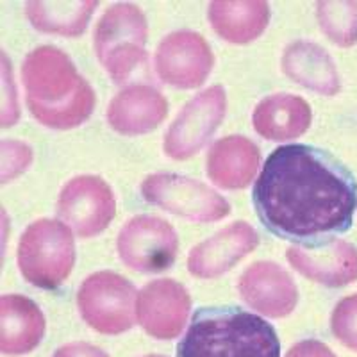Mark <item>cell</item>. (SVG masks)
<instances>
[{"label":"cell","mask_w":357,"mask_h":357,"mask_svg":"<svg viewBox=\"0 0 357 357\" xmlns=\"http://www.w3.org/2000/svg\"><path fill=\"white\" fill-rule=\"evenodd\" d=\"M190 309V293L181 282L159 279L142 289L136 304V317L146 334L158 340H174L183 333Z\"/></svg>","instance_id":"7c38bea8"},{"label":"cell","mask_w":357,"mask_h":357,"mask_svg":"<svg viewBox=\"0 0 357 357\" xmlns=\"http://www.w3.org/2000/svg\"><path fill=\"white\" fill-rule=\"evenodd\" d=\"M142 195L149 204L191 222H216L231 213L227 200L215 190L183 175H151L143 181Z\"/></svg>","instance_id":"52a82bcc"},{"label":"cell","mask_w":357,"mask_h":357,"mask_svg":"<svg viewBox=\"0 0 357 357\" xmlns=\"http://www.w3.org/2000/svg\"><path fill=\"white\" fill-rule=\"evenodd\" d=\"M22 81L29 109L50 129H73L93 113V89L56 47H40L29 54L22 65Z\"/></svg>","instance_id":"7a4b0ae2"},{"label":"cell","mask_w":357,"mask_h":357,"mask_svg":"<svg viewBox=\"0 0 357 357\" xmlns=\"http://www.w3.org/2000/svg\"><path fill=\"white\" fill-rule=\"evenodd\" d=\"M54 357H109L104 350H100L98 347L89 345V343H70V345L61 347L59 350H56Z\"/></svg>","instance_id":"83f0119b"},{"label":"cell","mask_w":357,"mask_h":357,"mask_svg":"<svg viewBox=\"0 0 357 357\" xmlns=\"http://www.w3.org/2000/svg\"><path fill=\"white\" fill-rule=\"evenodd\" d=\"M177 357H280V343L266 320L240 307L197 311Z\"/></svg>","instance_id":"3957f363"},{"label":"cell","mask_w":357,"mask_h":357,"mask_svg":"<svg viewBox=\"0 0 357 357\" xmlns=\"http://www.w3.org/2000/svg\"><path fill=\"white\" fill-rule=\"evenodd\" d=\"M259 245L256 229L247 222H236L218 234L202 241L190 252L188 268L191 275L213 279L223 275Z\"/></svg>","instance_id":"9a60e30c"},{"label":"cell","mask_w":357,"mask_h":357,"mask_svg":"<svg viewBox=\"0 0 357 357\" xmlns=\"http://www.w3.org/2000/svg\"><path fill=\"white\" fill-rule=\"evenodd\" d=\"M331 325L334 336L350 350L357 352V293L337 302Z\"/></svg>","instance_id":"cb8c5ba5"},{"label":"cell","mask_w":357,"mask_h":357,"mask_svg":"<svg viewBox=\"0 0 357 357\" xmlns=\"http://www.w3.org/2000/svg\"><path fill=\"white\" fill-rule=\"evenodd\" d=\"M145 357H165V356H155V354H152V356H145Z\"/></svg>","instance_id":"f1b7e54d"},{"label":"cell","mask_w":357,"mask_h":357,"mask_svg":"<svg viewBox=\"0 0 357 357\" xmlns=\"http://www.w3.org/2000/svg\"><path fill=\"white\" fill-rule=\"evenodd\" d=\"M259 149L243 136H227L211 146L207 155V175L225 190L248 186L259 168Z\"/></svg>","instance_id":"d6986e66"},{"label":"cell","mask_w":357,"mask_h":357,"mask_svg":"<svg viewBox=\"0 0 357 357\" xmlns=\"http://www.w3.org/2000/svg\"><path fill=\"white\" fill-rule=\"evenodd\" d=\"M288 261L296 272L327 288H341L357 280V248L345 240L295 245L288 250Z\"/></svg>","instance_id":"4fadbf2b"},{"label":"cell","mask_w":357,"mask_h":357,"mask_svg":"<svg viewBox=\"0 0 357 357\" xmlns=\"http://www.w3.org/2000/svg\"><path fill=\"white\" fill-rule=\"evenodd\" d=\"M178 240L167 220L142 215L129 220L118 236V254L136 272L167 270L177 257Z\"/></svg>","instance_id":"ba28073f"},{"label":"cell","mask_w":357,"mask_h":357,"mask_svg":"<svg viewBox=\"0 0 357 357\" xmlns=\"http://www.w3.org/2000/svg\"><path fill=\"white\" fill-rule=\"evenodd\" d=\"M261 222L279 238L302 245L349 231L357 209V181L333 154L284 145L264 162L254 188Z\"/></svg>","instance_id":"6da1fadb"},{"label":"cell","mask_w":357,"mask_h":357,"mask_svg":"<svg viewBox=\"0 0 357 357\" xmlns=\"http://www.w3.org/2000/svg\"><path fill=\"white\" fill-rule=\"evenodd\" d=\"M57 211L75 234L91 238L106 231L116 213V202L106 181L95 175H81L63 188Z\"/></svg>","instance_id":"30bf717a"},{"label":"cell","mask_w":357,"mask_h":357,"mask_svg":"<svg viewBox=\"0 0 357 357\" xmlns=\"http://www.w3.org/2000/svg\"><path fill=\"white\" fill-rule=\"evenodd\" d=\"M227 97L222 86H211L183 107L165 136V152L172 159L184 161L195 155L209 142L222 123Z\"/></svg>","instance_id":"9c48e42d"},{"label":"cell","mask_w":357,"mask_h":357,"mask_svg":"<svg viewBox=\"0 0 357 357\" xmlns=\"http://www.w3.org/2000/svg\"><path fill=\"white\" fill-rule=\"evenodd\" d=\"M75 243L68 225L57 220H38L29 225L18 245V266L27 282L54 289L72 272Z\"/></svg>","instance_id":"5b68a950"},{"label":"cell","mask_w":357,"mask_h":357,"mask_svg":"<svg viewBox=\"0 0 357 357\" xmlns=\"http://www.w3.org/2000/svg\"><path fill=\"white\" fill-rule=\"evenodd\" d=\"M240 295L254 311L270 318L288 317L298 302V291L289 273L270 261L247 268L240 279Z\"/></svg>","instance_id":"5bb4252c"},{"label":"cell","mask_w":357,"mask_h":357,"mask_svg":"<svg viewBox=\"0 0 357 357\" xmlns=\"http://www.w3.org/2000/svg\"><path fill=\"white\" fill-rule=\"evenodd\" d=\"M146 18L134 4H114L106 9L95 29L98 61L118 84H123L146 61Z\"/></svg>","instance_id":"277c9868"},{"label":"cell","mask_w":357,"mask_h":357,"mask_svg":"<svg viewBox=\"0 0 357 357\" xmlns=\"http://www.w3.org/2000/svg\"><path fill=\"white\" fill-rule=\"evenodd\" d=\"M95 9V0H43L25 4L29 22L38 31L61 36H79L84 33Z\"/></svg>","instance_id":"7402d4cb"},{"label":"cell","mask_w":357,"mask_h":357,"mask_svg":"<svg viewBox=\"0 0 357 357\" xmlns=\"http://www.w3.org/2000/svg\"><path fill=\"white\" fill-rule=\"evenodd\" d=\"M286 357H337L329 347L318 340H304L289 349Z\"/></svg>","instance_id":"4316f807"},{"label":"cell","mask_w":357,"mask_h":357,"mask_svg":"<svg viewBox=\"0 0 357 357\" xmlns=\"http://www.w3.org/2000/svg\"><path fill=\"white\" fill-rule=\"evenodd\" d=\"M209 22L223 40L236 45L250 43L266 29L270 6L263 0L213 2L209 4Z\"/></svg>","instance_id":"44dd1931"},{"label":"cell","mask_w":357,"mask_h":357,"mask_svg":"<svg viewBox=\"0 0 357 357\" xmlns=\"http://www.w3.org/2000/svg\"><path fill=\"white\" fill-rule=\"evenodd\" d=\"M318 24L337 47L357 43V2L354 0H324L317 4Z\"/></svg>","instance_id":"603a6c76"},{"label":"cell","mask_w":357,"mask_h":357,"mask_svg":"<svg viewBox=\"0 0 357 357\" xmlns=\"http://www.w3.org/2000/svg\"><path fill=\"white\" fill-rule=\"evenodd\" d=\"M4 63V102H2V126H11L18 120L20 111H18L17 95H11L9 91H17L15 86L11 84V77H9V63L8 57H2Z\"/></svg>","instance_id":"484cf974"},{"label":"cell","mask_w":357,"mask_h":357,"mask_svg":"<svg viewBox=\"0 0 357 357\" xmlns=\"http://www.w3.org/2000/svg\"><path fill=\"white\" fill-rule=\"evenodd\" d=\"M215 57L207 41L191 31L168 34L155 54L159 77L174 88H197L211 73Z\"/></svg>","instance_id":"8fae6325"},{"label":"cell","mask_w":357,"mask_h":357,"mask_svg":"<svg viewBox=\"0 0 357 357\" xmlns=\"http://www.w3.org/2000/svg\"><path fill=\"white\" fill-rule=\"evenodd\" d=\"M282 72L296 84L314 93L333 97L340 93L341 81L333 57L312 41H293L282 56Z\"/></svg>","instance_id":"e0dca14e"},{"label":"cell","mask_w":357,"mask_h":357,"mask_svg":"<svg viewBox=\"0 0 357 357\" xmlns=\"http://www.w3.org/2000/svg\"><path fill=\"white\" fill-rule=\"evenodd\" d=\"M311 118V107L304 98L291 93H277L257 104L252 122L263 138L288 142L307 132Z\"/></svg>","instance_id":"ffe728a7"},{"label":"cell","mask_w":357,"mask_h":357,"mask_svg":"<svg viewBox=\"0 0 357 357\" xmlns=\"http://www.w3.org/2000/svg\"><path fill=\"white\" fill-rule=\"evenodd\" d=\"M45 336V318L33 301L24 295L0 298V350L22 356L40 345Z\"/></svg>","instance_id":"ac0fdd59"},{"label":"cell","mask_w":357,"mask_h":357,"mask_svg":"<svg viewBox=\"0 0 357 357\" xmlns=\"http://www.w3.org/2000/svg\"><path fill=\"white\" fill-rule=\"evenodd\" d=\"M8 145L9 149H11V152H9L6 146H2V155H4V158H2V183H8L9 178L20 174V172L29 165V162L25 161H18L17 158L31 154V149H27V146L22 145V143L18 142H8Z\"/></svg>","instance_id":"d4e9b609"},{"label":"cell","mask_w":357,"mask_h":357,"mask_svg":"<svg viewBox=\"0 0 357 357\" xmlns=\"http://www.w3.org/2000/svg\"><path fill=\"white\" fill-rule=\"evenodd\" d=\"M81 317L102 334H122L134 325L136 289L132 282L113 272H98L82 282L77 295Z\"/></svg>","instance_id":"8992f818"},{"label":"cell","mask_w":357,"mask_h":357,"mask_svg":"<svg viewBox=\"0 0 357 357\" xmlns=\"http://www.w3.org/2000/svg\"><path fill=\"white\" fill-rule=\"evenodd\" d=\"M167 98L146 84L122 89L107 107V122L116 132L138 136L154 130L167 118Z\"/></svg>","instance_id":"2e32d148"}]
</instances>
